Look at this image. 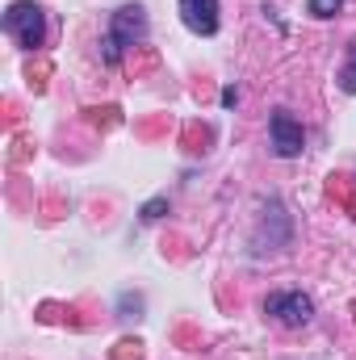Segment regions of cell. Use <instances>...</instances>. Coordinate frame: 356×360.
I'll return each instance as SVG.
<instances>
[{
	"label": "cell",
	"mask_w": 356,
	"mask_h": 360,
	"mask_svg": "<svg viewBox=\"0 0 356 360\" xmlns=\"http://www.w3.org/2000/svg\"><path fill=\"white\" fill-rule=\"evenodd\" d=\"M143 38H147V13H143V4H122V8L109 13V30L101 38V59L109 68H117L122 51L134 46V42H143Z\"/></svg>",
	"instance_id": "obj_1"
},
{
	"label": "cell",
	"mask_w": 356,
	"mask_h": 360,
	"mask_svg": "<svg viewBox=\"0 0 356 360\" xmlns=\"http://www.w3.org/2000/svg\"><path fill=\"white\" fill-rule=\"evenodd\" d=\"M4 34L21 46V51H38L46 42V13L34 0H13L4 13Z\"/></svg>",
	"instance_id": "obj_2"
},
{
	"label": "cell",
	"mask_w": 356,
	"mask_h": 360,
	"mask_svg": "<svg viewBox=\"0 0 356 360\" xmlns=\"http://www.w3.org/2000/svg\"><path fill=\"white\" fill-rule=\"evenodd\" d=\"M265 314L276 319L281 327H306L314 319V297L302 293V289H281V293H268L265 297Z\"/></svg>",
	"instance_id": "obj_3"
},
{
	"label": "cell",
	"mask_w": 356,
	"mask_h": 360,
	"mask_svg": "<svg viewBox=\"0 0 356 360\" xmlns=\"http://www.w3.org/2000/svg\"><path fill=\"white\" fill-rule=\"evenodd\" d=\"M268 139H272V151H276L281 160H298L302 147H306V130H302V122H298L289 109H272V117H268Z\"/></svg>",
	"instance_id": "obj_4"
},
{
	"label": "cell",
	"mask_w": 356,
	"mask_h": 360,
	"mask_svg": "<svg viewBox=\"0 0 356 360\" xmlns=\"http://www.w3.org/2000/svg\"><path fill=\"white\" fill-rule=\"evenodd\" d=\"M177 13H180V21H184V30L197 34V38H214L218 25H222L218 0H177Z\"/></svg>",
	"instance_id": "obj_5"
},
{
	"label": "cell",
	"mask_w": 356,
	"mask_h": 360,
	"mask_svg": "<svg viewBox=\"0 0 356 360\" xmlns=\"http://www.w3.org/2000/svg\"><path fill=\"white\" fill-rule=\"evenodd\" d=\"M117 319H126V323H130V319H143V293H130V289H126V293L117 297Z\"/></svg>",
	"instance_id": "obj_6"
},
{
	"label": "cell",
	"mask_w": 356,
	"mask_h": 360,
	"mask_svg": "<svg viewBox=\"0 0 356 360\" xmlns=\"http://www.w3.org/2000/svg\"><path fill=\"white\" fill-rule=\"evenodd\" d=\"M164 214H168V197H151V201H143V210H139L143 222H160Z\"/></svg>",
	"instance_id": "obj_7"
},
{
	"label": "cell",
	"mask_w": 356,
	"mask_h": 360,
	"mask_svg": "<svg viewBox=\"0 0 356 360\" xmlns=\"http://www.w3.org/2000/svg\"><path fill=\"white\" fill-rule=\"evenodd\" d=\"M306 8H310L314 17H323V21H327V17H336V13L344 8V0H306Z\"/></svg>",
	"instance_id": "obj_8"
},
{
	"label": "cell",
	"mask_w": 356,
	"mask_h": 360,
	"mask_svg": "<svg viewBox=\"0 0 356 360\" xmlns=\"http://www.w3.org/2000/svg\"><path fill=\"white\" fill-rule=\"evenodd\" d=\"M340 89L356 92V46H352V55H348V63H344V72H340Z\"/></svg>",
	"instance_id": "obj_9"
},
{
	"label": "cell",
	"mask_w": 356,
	"mask_h": 360,
	"mask_svg": "<svg viewBox=\"0 0 356 360\" xmlns=\"http://www.w3.org/2000/svg\"><path fill=\"white\" fill-rule=\"evenodd\" d=\"M231 105H239V92H235V89H222V109H231Z\"/></svg>",
	"instance_id": "obj_10"
}]
</instances>
